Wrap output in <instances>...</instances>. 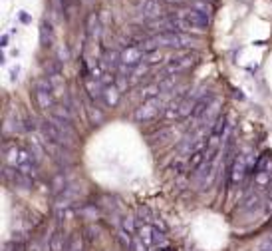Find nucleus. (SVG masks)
<instances>
[{"label": "nucleus", "instance_id": "f257e3e1", "mask_svg": "<svg viewBox=\"0 0 272 251\" xmlns=\"http://www.w3.org/2000/svg\"><path fill=\"white\" fill-rule=\"evenodd\" d=\"M197 62H199V54H185V56H181V58H173V62L165 68L163 74L179 76V74H183V72H189Z\"/></svg>", "mask_w": 272, "mask_h": 251}, {"label": "nucleus", "instance_id": "f03ea898", "mask_svg": "<svg viewBox=\"0 0 272 251\" xmlns=\"http://www.w3.org/2000/svg\"><path fill=\"white\" fill-rule=\"evenodd\" d=\"M177 16L183 18V20H187L193 30H205V28L209 26V22H211V20H209V14H203V12L195 10V8L181 10V12H177Z\"/></svg>", "mask_w": 272, "mask_h": 251}, {"label": "nucleus", "instance_id": "7ed1b4c3", "mask_svg": "<svg viewBox=\"0 0 272 251\" xmlns=\"http://www.w3.org/2000/svg\"><path fill=\"white\" fill-rule=\"evenodd\" d=\"M143 50H141V46H128L124 52H122V64H120V68L126 72H130V70H134L136 66L141 64V60H143Z\"/></svg>", "mask_w": 272, "mask_h": 251}, {"label": "nucleus", "instance_id": "20e7f679", "mask_svg": "<svg viewBox=\"0 0 272 251\" xmlns=\"http://www.w3.org/2000/svg\"><path fill=\"white\" fill-rule=\"evenodd\" d=\"M159 108H161L159 98L145 100V102L141 104V108L136 112V120L137 122H149V120H153V118L159 114Z\"/></svg>", "mask_w": 272, "mask_h": 251}, {"label": "nucleus", "instance_id": "39448f33", "mask_svg": "<svg viewBox=\"0 0 272 251\" xmlns=\"http://www.w3.org/2000/svg\"><path fill=\"white\" fill-rule=\"evenodd\" d=\"M213 100H215V94H213V92H207V94H203V96L197 100V104H195V108H193V112H191V118H193V120H199V118H203V116L207 114V110L211 108Z\"/></svg>", "mask_w": 272, "mask_h": 251}, {"label": "nucleus", "instance_id": "423d86ee", "mask_svg": "<svg viewBox=\"0 0 272 251\" xmlns=\"http://www.w3.org/2000/svg\"><path fill=\"white\" fill-rule=\"evenodd\" d=\"M139 12H141V16L143 18H147V20H157L159 16H161V4H159V0H143L141 2V6H139Z\"/></svg>", "mask_w": 272, "mask_h": 251}, {"label": "nucleus", "instance_id": "0eeeda50", "mask_svg": "<svg viewBox=\"0 0 272 251\" xmlns=\"http://www.w3.org/2000/svg\"><path fill=\"white\" fill-rule=\"evenodd\" d=\"M50 120L56 122L58 126H72V114L66 106H56L50 110Z\"/></svg>", "mask_w": 272, "mask_h": 251}, {"label": "nucleus", "instance_id": "6e6552de", "mask_svg": "<svg viewBox=\"0 0 272 251\" xmlns=\"http://www.w3.org/2000/svg\"><path fill=\"white\" fill-rule=\"evenodd\" d=\"M40 44L42 48H50L54 44V28L50 20H44L40 26Z\"/></svg>", "mask_w": 272, "mask_h": 251}, {"label": "nucleus", "instance_id": "1a4fd4ad", "mask_svg": "<svg viewBox=\"0 0 272 251\" xmlns=\"http://www.w3.org/2000/svg\"><path fill=\"white\" fill-rule=\"evenodd\" d=\"M104 100H106V104L108 106H118V102H120V98H122V92H120V88L118 86H108V88H104Z\"/></svg>", "mask_w": 272, "mask_h": 251}, {"label": "nucleus", "instance_id": "9d476101", "mask_svg": "<svg viewBox=\"0 0 272 251\" xmlns=\"http://www.w3.org/2000/svg\"><path fill=\"white\" fill-rule=\"evenodd\" d=\"M100 32V20H98V14L96 12H90L88 20H86V34L88 38H96Z\"/></svg>", "mask_w": 272, "mask_h": 251}, {"label": "nucleus", "instance_id": "9b49d317", "mask_svg": "<svg viewBox=\"0 0 272 251\" xmlns=\"http://www.w3.org/2000/svg\"><path fill=\"white\" fill-rule=\"evenodd\" d=\"M34 98H36V104H38V108H42V110H52L54 108V100H52V92H36L34 90Z\"/></svg>", "mask_w": 272, "mask_h": 251}, {"label": "nucleus", "instance_id": "f8f14e48", "mask_svg": "<svg viewBox=\"0 0 272 251\" xmlns=\"http://www.w3.org/2000/svg\"><path fill=\"white\" fill-rule=\"evenodd\" d=\"M64 244H68L66 238H64V234H62V232H56V236H52L50 242H48V250L50 251H66V246H64Z\"/></svg>", "mask_w": 272, "mask_h": 251}, {"label": "nucleus", "instance_id": "ddd939ff", "mask_svg": "<svg viewBox=\"0 0 272 251\" xmlns=\"http://www.w3.org/2000/svg\"><path fill=\"white\" fill-rule=\"evenodd\" d=\"M82 248H84V236H82L80 232L72 234V236L68 238V244H66V251H82Z\"/></svg>", "mask_w": 272, "mask_h": 251}, {"label": "nucleus", "instance_id": "4468645a", "mask_svg": "<svg viewBox=\"0 0 272 251\" xmlns=\"http://www.w3.org/2000/svg\"><path fill=\"white\" fill-rule=\"evenodd\" d=\"M245 170H247V160H245V156H239L237 162H235V166H233V182L243 180Z\"/></svg>", "mask_w": 272, "mask_h": 251}, {"label": "nucleus", "instance_id": "2eb2a0df", "mask_svg": "<svg viewBox=\"0 0 272 251\" xmlns=\"http://www.w3.org/2000/svg\"><path fill=\"white\" fill-rule=\"evenodd\" d=\"M54 84H52V78L50 76H40L34 80V90L36 92H52Z\"/></svg>", "mask_w": 272, "mask_h": 251}, {"label": "nucleus", "instance_id": "dca6fc26", "mask_svg": "<svg viewBox=\"0 0 272 251\" xmlns=\"http://www.w3.org/2000/svg\"><path fill=\"white\" fill-rule=\"evenodd\" d=\"M100 84H102L100 80H98V82H96V80H88V82H86V90L90 92V96H92L94 100H96L100 94H104V92H100Z\"/></svg>", "mask_w": 272, "mask_h": 251}, {"label": "nucleus", "instance_id": "f3484780", "mask_svg": "<svg viewBox=\"0 0 272 251\" xmlns=\"http://www.w3.org/2000/svg\"><path fill=\"white\" fill-rule=\"evenodd\" d=\"M145 72H147V66H145V64H139V66H136V68L128 74V76H130L128 80H130V82H137V80H141V76H145Z\"/></svg>", "mask_w": 272, "mask_h": 251}, {"label": "nucleus", "instance_id": "a211bd4d", "mask_svg": "<svg viewBox=\"0 0 272 251\" xmlns=\"http://www.w3.org/2000/svg\"><path fill=\"white\" fill-rule=\"evenodd\" d=\"M191 8H195V10L203 12V14H211V6L207 2H203V0H191Z\"/></svg>", "mask_w": 272, "mask_h": 251}, {"label": "nucleus", "instance_id": "6ab92c4d", "mask_svg": "<svg viewBox=\"0 0 272 251\" xmlns=\"http://www.w3.org/2000/svg\"><path fill=\"white\" fill-rule=\"evenodd\" d=\"M161 60H163V54H161L159 50L149 52V54H147V58H145V62H147V64H157V62H161Z\"/></svg>", "mask_w": 272, "mask_h": 251}, {"label": "nucleus", "instance_id": "aec40b11", "mask_svg": "<svg viewBox=\"0 0 272 251\" xmlns=\"http://www.w3.org/2000/svg\"><path fill=\"white\" fill-rule=\"evenodd\" d=\"M255 182H257L259 186H267V184L271 182V174H269V172H257Z\"/></svg>", "mask_w": 272, "mask_h": 251}, {"label": "nucleus", "instance_id": "412c9836", "mask_svg": "<svg viewBox=\"0 0 272 251\" xmlns=\"http://www.w3.org/2000/svg\"><path fill=\"white\" fill-rule=\"evenodd\" d=\"M124 230H126L130 236H132V234H136V224H134V220H132V218H126V220H124Z\"/></svg>", "mask_w": 272, "mask_h": 251}, {"label": "nucleus", "instance_id": "4be33fe9", "mask_svg": "<svg viewBox=\"0 0 272 251\" xmlns=\"http://www.w3.org/2000/svg\"><path fill=\"white\" fill-rule=\"evenodd\" d=\"M90 118H92V122L100 124V122L104 120V114H102V112H98V110H94V108H90Z\"/></svg>", "mask_w": 272, "mask_h": 251}, {"label": "nucleus", "instance_id": "5701e85b", "mask_svg": "<svg viewBox=\"0 0 272 251\" xmlns=\"http://www.w3.org/2000/svg\"><path fill=\"white\" fill-rule=\"evenodd\" d=\"M64 184H66V182H64V176H58V178L54 180V184H52V186H54V192H62V190H66Z\"/></svg>", "mask_w": 272, "mask_h": 251}, {"label": "nucleus", "instance_id": "b1692460", "mask_svg": "<svg viewBox=\"0 0 272 251\" xmlns=\"http://www.w3.org/2000/svg\"><path fill=\"white\" fill-rule=\"evenodd\" d=\"M24 130H36V122H34V118H26L24 120Z\"/></svg>", "mask_w": 272, "mask_h": 251}, {"label": "nucleus", "instance_id": "393cba45", "mask_svg": "<svg viewBox=\"0 0 272 251\" xmlns=\"http://www.w3.org/2000/svg\"><path fill=\"white\" fill-rule=\"evenodd\" d=\"M60 58H62V62H66L68 58H70V52H68V46H60Z\"/></svg>", "mask_w": 272, "mask_h": 251}, {"label": "nucleus", "instance_id": "a878e982", "mask_svg": "<svg viewBox=\"0 0 272 251\" xmlns=\"http://www.w3.org/2000/svg\"><path fill=\"white\" fill-rule=\"evenodd\" d=\"M26 251H42V246H40V244L34 240L32 244H28V246H26Z\"/></svg>", "mask_w": 272, "mask_h": 251}, {"label": "nucleus", "instance_id": "bb28decb", "mask_svg": "<svg viewBox=\"0 0 272 251\" xmlns=\"http://www.w3.org/2000/svg\"><path fill=\"white\" fill-rule=\"evenodd\" d=\"M167 4H175V6H183V4H191V0H163Z\"/></svg>", "mask_w": 272, "mask_h": 251}, {"label": "nucleus", "instance_id": "cd10ccee", "mask_svg": "<svg viewBox=\"0 0 272 251\" xmlns=\"http://www.w3.org/2000/svg\"><path fill=\"white\" fill-rule=\"evenodd\" d=\"M14 251H26V248H24V246H20V244H18V246H14Z\"/></svg>", "mask_w": 272, "mask_h": 251}, {"label": "nucleus", "instance_id": "c85d7f7f", "mask_svg": "<svg viewBox=\"0 0 272 251\" xmlns=\"http://www.w3.org/2000/svg\"><path fill=\"white\" fill-rule=\"evenodd\" d=\"M151 251H165V248H151Z\"/></svg>", "mask_w": 272, "mask_h": 251}]
</instances>
